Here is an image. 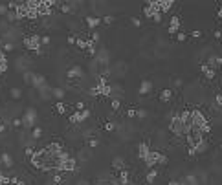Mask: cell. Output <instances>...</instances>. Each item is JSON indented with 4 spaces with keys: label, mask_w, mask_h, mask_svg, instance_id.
<instances>
[{
    "label": "cell",
    "mask_w": 222,
    "mask_h": 185,
    "mask_svg": "<svg viewBox=\"0 0 222 185\" xmlns=\"http://www.w3.org/2000/svg\"><path fill=\"white\" fill-rule=\"evenodd\" d=\"M169 130H171L173 134H176V136H187V130H185L184 123L180 121V117H178V116H174L171 119V123H169Z\"/></svg>",
    "instance_id": "obj_1"
},
{
    "label": "cell",
    "mask_w": 222,
    "mask_h": 185,
    "mask_svg": "<svg viewBox=\"0 0 222 185\" xmlns=\"http://www.w3.org/2000/svg\"><path fill=\"white\" fill-rule=\"evenodd\" d=\"M125 72H127V64L123 62V61H118V62H114L112 66H110V70H108V75H112V77H123L125 75Z\"/></svg>",
    "instance_id": "obj_2"
},
{
    "label": "cell",
    "mask_w": 222,
    "mask_h": 185,
    "mask_svg": "<svg viewBox=\"0 0 222 185\" xmlns=\"http://www.w3.org/2000/svg\"><path fill=\"white\" fill-rule=\"evenodd\" d=\"M191 116H193V127L202 128V127L207 123V117L204 116L202 110H198V108H193V110H191Z\"/></svg>",
    "instance_id": "obj_3"
},
{
    "label": "cell",
    "mask_w": 222,
    "mask_h": 185,
    "mask_svg": "<svg viewBox=\"0 0 222 185\" xmlns=\"http://www.w3.org/2000/svg\"><path fill=\"white\" fill-rule=\"evenodd\" d=\"M143 13H145V17L154 20L156 15H160V4H158V0L156 2H147V6L143 7Z\"/></svg>",
    "instance_id": "obj_4"
},
{
    "label": "cell",
    "mask_w": 222,
    "mask_h": 185,
    "mask_svg": "<svg viewBox=\"0 0 222 185\" xmlns=\"http://www.w3.org/2000/svg\"><path fill=\"white\" fill-rule=\"evenodd\" d=\"M162 156H163V154H162L160 150H151L149 154L145 156V159H143V161L147 163V167H152V165H158V163H160Z\"/></svg>",
    "instance_id": "obj_5"
},
{
    "label": "cell",
    "mask_w": 222,
    "mask_h": 185,
    "mask_svg": "<svg viewBox=\"0 0 222 185\" xmlns=\"http://www.w3.org/2000/svg\"><path fill=\"white\" fill-rule=\"evenodd\" d=\"M206 64H207L209 68H213V70H215V68L222 66V57H220V55H209V57H207V62H206Z\"/></svg>",
    "instance_id": "obj_6"
},
{
    "label": "cell",
    "mask_w": 222,
    "mask_h": 185,
    "mask_svg": "<svg viewBox=\"0 0 222 185\" xmlns=\"http://www.w3.org/2000/svg\"><path fill=\"white\" fill-rule=\"evenodd\" d=\"M35 117H37L35 110H28L22 121H24V125H26V127H33V123H35Z\"/></svg>",
    "instance_id": "obj_7"
},
{
    "label": "cell",
    "mask_w": 222,
    "mask_h": 185,
    "mask_svg": "<svg viewBox=\"0 0 222 185\" xmlns=\"http://www.w3.org/2000/svg\"><path fill=\"white\" fill-rule=\"evenodd\" d=\"M173 95H174V92H173L171 88H165V90L160 92V101H162V103H169V101L173 99Z\"/></svg>",
    "instance_id": "obj_8"
},
{
    "label": "cell",
    "mask_w": 222,
    "mask_h": 185,
    "mask_svg": "<svg viewBox=\"0 0 222 185\" xmlns=\"http://www.w3.org/2000/svg\"><path fill=\"white\" fill-rule=\"evenodd\" d=\"M29 66H31V62H29L28 57H18V59H17V68H18V70L24 72V70H28Z\"/></svg>",
    "instance_id": "obj_9"
},
{
    "label": "cell",
    "mask_w": 222,
    "mask_h": 185,
    "mask_svg": "<svg viewBox=\"0 0 222 185\" xmlns=\"http://www.w3.org/2000/svg\"><path fill=\"white\" fill-rule=\"evenodd\" d=\"M158 4H160V13L163 15V13H167L169 11V9H171L173 7V0H158Z\"/></svg>",
    "instance_id": "obj_10"
},
{
    "label": "cell",
    "mask_w": 222,
    "mask_h": 185,
    "mask_svg": "<svg viewBox=\"0 0 222 185\" xmlns=\"http://www.w3.org/2000/svg\"><path fill=\"white\" fill-rule=\"evenodd\" d=\"M110 88H112V92H110V95L112 97H116V99H119V97H123V86H119V84H110Z\"/></svg>",
    "instance_id": "obj_11"
},
{
    "label": "cell",
    "mask_w": 222,
    "mask_h": 185,
    "mask_svg": "<svg viewBox=\"0 0 222 185\" xmlns=\"http://www.w3.org/2000/svg\"><path fill=\"white\" fill-rule=\"evenodd\" d=\"M151 152V147L147 145V143H140L138 145V158H141V159H145V156Z\"/></svg>",
    "instance_id": "obj_12"
},
{
    "label": "cell",
    "mask_w": 222,
    "mask_h": 185,
    "mask_svg": "<svg viewBox=\"0 0 222 185\" xmlns=\"http://www.w3.org/2000/svg\"><path fill=\"white\" fill-rule=\"evenodd\" d=\"M178 28H180V17H173L171 24H169V33H176Z\"/></svg>",
    "instance_id": "obj_13"
},
{
    "label": "cell",
    "mask_w": 222,
    "mask_h": 185,
    "mask_svg": "<svg viewBox=\"0 0 222 185\" xmlns=\"http://www.w3.org/2000/svg\"><path fill=\"white\" fill-rule=\"evenodd\" d=\"M151 90H152V83H151V81H147V79H145V81H141L140 94H141V95H147V94H149Z\"/></svg>",
    "instance_id": "obj_14"
},
{
    "label": "cell",
    "mask_w": 222,
    "mask_h": 185,
    "mask_svg": "<svg viewBox=\"0 0 222 185\" xmlns=\"http://www.w3.org/2000/svg\"><path fill=\"white\" fill-rule=\"evenodd\" d=\"M200 70H202V73L206 75V79H215V70L209 68L207 64H202V66H200Z\"/></svg>",
    "instance_id": "obj_15"
},
{
    "label": "cell",
    "mask_w": 222,
    "mask_h": 185,
    "mask_svg": "<svg viewBox=\"0 0 222 185\" xmlns=\"http://www.w3.org/2000/svg\"><path fill=\"white\" fill-rule=\"evenodd\" d=\"M81 75H83V72H81V68H79V66H73V68L68 72V77H70V79H79Z\"/></svg>",
    "instance_id": "obj_16"
},
{
    "label": "cell",
    "mask_w": 222,
    "mask_h": 185,
    "mask_svg": "<svg viewBox=\"0 0 222 185\" xmlns=\"http://www.w3.org/2000/svg\"><path fill=\"white\" fill-rule=\"evenodd\" d=\"M207 150V141L204 139V141H200V143L193 148V152H195V154H196V152H198V154H202V152H206Z\"/></svg>",
    "instance_id": "obj_17"
},
{
    "label": "cell",
    "mask_w": 222,
    "mask_h": 185,
    "mask_svg": "<svg viewBox=\"0 0 222 185\" xmlns=\"http://www.w3.org/2000/svg\"><path fill=\"white\" fill-rule=\"evenodd\" d=\"M99 22H101V18H97V17H88V18H86V24H88L90 28H96Z\"/></svg>",
    "instance_id": "obj_18"
},
{
    "label": "cell",
    "mask_w": 222,
    "mask_h": 185,
    "mask_svg": "<svg viewBox=\"0 0 222 185\" xmlns=\"http://www.w3.org/2000/svg\"><path fill=\"white\" fill-rule=\"evenodd\" d=\"M90 156H92V150H90V148H83V150L79 152V158H81V159H84V161L90 159Z\"/></svg>",
    "instance_id": "obj_19"
},
{
    "label": "cell",
    "mask_w": 222,
    "mask_h": 185,
    "mask_svg": "<svg viewBox=\"0 0 222 185\" xmlns=\"http://www.w3.org/2000/svg\"><path fill=\"white\" fill-rule=\"evenodd\" d=\"M119 181H121L123 185L129 183V172H127V170H121V174H119Z\"/></svg>",
    "instance_id": "obj_20"
},
{
    "label": "cell",
    "mask_w": 222,
    "mask_h": 185,
    "mask_svg": "<svg viewBox=\"0 0 222 185\" xmlns=\"http://www.w3.org/2000/svg\"><path fill=\"white\" fill-rule=\"evenodd\" d=\"M114 167L116 169H123V165H125V161H123V158H114Z\"/></svg>",
    "instance_id": "obj_21"
},
{
    "label": "cell",
    "mask_w": 222,
    "mask_h": 185,
    "mask_svg": "<svg viewBox=\"0 0 222 185\" xmlns=\"http://www.w3.org/2000/svg\"><path fill=\"white\" fill-rule=\"evenodd\" d=\"M55 110H57V114H64L66 112V106L62 105V103H57V106H55Z\"/></svg>",
    "instance_id": "obj_22"
},
{
    "label": "cell",
    "mask_w": 222,
    "mask_h": 185,
    "mask_svg": "<svg viewBox=\"0 0 222 185\" xmlns=\"http://www.w3.org/2000/svg\"><path fill=\"white\" fill-rule=\"evenodd\" d=\"M136 112H138L136 108H129V110H127V117H129V119H134V117H136Z\"/></svg>",
    "instance_id": "obj_23"
},
{
    "label": "cell",
    "mask_w": 222,
    "mask_h": 185,
    "mask_svg": "<svg viewBox=\"0 0 222 185\" xmlns=\"http://www.w3.org/2000/svg\"><path fill=\"white\" fill-rule=\"evenodd\" d=\"M119 106H121L119 99H114V101H112V110H119Z\"/></svg>",
    "instance_id": "obj_24"
},
{
    "label": "cell",
    "mask_w": 222,
    "mask_h": 185,
    "mask_svg": "<svg viewBox=\"0 0 222 185\" xmlns=\"http://www.w3.org/2000/svg\"><path fill=\"white\" fill-rule=\"evenodd\" d=\"M136 117H140V119H145V117H147V112H145V110H141V108H140V110L136 112Z\"/></svg>",
    "instance_id": "obj_25"
},
{
    "label": "cell",
    "mask_w": 222,
    "mask_h": 185,
    "mask_svg": "<svg viewBox=\"0 0 222 185\" xmlns=\"http://www.w3.org/2000/svg\"><path fill=\"white\" fill-rule=\"evenodd\" d=\"M191 37H193V39H200V37H202V31H198V29L191 31Z\"/></svg>",
    "instance_id": "obj_26"
},
{
    "label": "cell",
    "mask_w": 222,
    "mask_h": 185,
    "mask_svg": "<svg viewBox=\"0 0 222 185\" xmlns=\"http://www.w3.org/2000/svg\"><path fill=\"white\" fill-rule=\"evenodd\" d=\"M154 178H156V170H152V172H149V174H147V181H149V183H151Z\"/></svg>",
    "instance_id": "obj_27"
},
{
    "label": "cell",
    "mask_w": 222,
    "mask_h": 185,
    "mask_svg": "<svg viewBox=\"0 0 222 185\" xmlns=\"http://www.w3.org/2000/svg\"><path fill=\"white\" fill-rule=\"evenodd\" d=\"M130 22H132V26H136V28H140V26H141V20H140V18H136V17L130 20Z\"/></svg>",
    "instance_id": "obj_28"
},
{
    "label": "cell",
    "mask_w": 222,
    "mask_h": 185,
    "mask_svg": "<svg viewBox=\"0 0 222 185\" xmlns=\"http://www.w3.org/2000/svg\"><path fill=\"white\" fill-rule=\"evenodd\" d=\"M53 95H55V97H62V95H64V92H62L61 88H55V90H53Z\"/></svg>",
    "instance_id": "obj_29"
},
{
    "label": "cell",
    "mask_w": 222,
    "mask_h": 185,
    "mask_svg": "<svg viewBox=\"0 0 222 185\" xmlns=\"http://www.w3.org/2000/svg\"><path fill=\"white\" fill-rule=\"evenodd\" d=\"M103 22H105V24H112V22H114V18L107 15V17H103Z\"/></svg>",
    "instance_id": "obj_30"
},
{
    "label": "cell",
    "mask_w": 222,
    "mask_h": 185,
    "mask_svg": "<svg viewBox=\"0 0 222 185\" xmlns=\"http://www.w3.org/2000/svg\"><path fill=\"white\" fill-rule=\"evenodd\" d=\"M114 128H116V125H114V123H110V121H108L107 125H105V130H108V132H110V130H114Z\"/></svg>",
    "instance_id": "obj_31"
},
{
    "label": "cell",
    "mask_w": 222,
    "mask_h": 185,
    "mask_svg": "<svg viewBox=\"0 0 222 185\" xmlns=\"http://www.w3.org/2000/svg\"><path fill=\"white\" fill-rule=\"evenodd\" d=\"M176 39H178V40L182 42V40H185V39H187V35H185V33H182V31H180V33L176 35Z\"/></svg>",
    "instance_id": "obj_32"
},
{
    "label": "cell",
    "mask_w": 222,
    "mask_h": 185,
    "mask_svg": "<svg viewBox=\"0 0 222 185\" xmlns=\"http://www.w3.org/2000/svg\"><path fill=\"white\" fill-rule=\"evenodd\" d=\"M182 84H184V83H182V79H176V81H174V86H176V88H180Z\"/></svg>",
    "instance_id": "obj_33"
},
{
    "label": "cell",
    "mask_w": 222,
    "mask_h": 185,
    "mask_svg": "<svg viewBox=\"0 0 222 185\" xmlns=\"http://www.w3.org/2000/svg\"><path fill=\"white\" fill-rule=\"evenodd\" d=\"M90 147H92V148L97 147V139H92V141H90Z\"/></svg>",
    "instance_id": "obj_34"
},
{
    "label": "cell",
    "mask_w": 222,
    "mask_h": 185,
    "mask_svg": "<svg viewBox=\"0 0 222 185\" xmlns=\"http://www.w3.org/2000/svg\"><path fill=\"white\" fill-rule=\"evenodd\" d=\"M215 39H222V31H215Z\"/></svg>",
    "instance_id": "obj_35"
},
{
    "label": "cell",
    "mask_w": 222,
    "mask_h": 185,
    "mask_svg": "<svg viewBox=\"0 0 222 185\" xmlns=\"http://www.w3.org/2000/svg\"><path fill=\"white\" fill-rule=\"evenodd\" d=\"M218 18H220V20H222V6H220V7H218Z\"/></svg>",
    "instance_id": "obj_36"
},
{
    "label": "cell",
    "mask_w": 222,
    "mask_h": 185,
    "mask_svg": "<svg viewBox=\"0 0 222 185\" xmlns=\"http://www.w3.org/2000/svg\"><path fill=\"white\" fill-rule=\"evenodd\" d=\"M169 185H178V181H171V183H169Z\"/></svg>",
    "instance_id": "obj_37"
},
{
    "label": "cell",
    "mask_w": 222,
    "mask_h": 185,
    "mask_svg": "<svg viewBox=\"0 0 222 185\" xmlns=\"http://www.w3.org/2000/svg\"><path fill=\"white\" fill-rule=\"evenodd\" d=\"M127 185H134V183H127Z\"/></svg>",
    "instance_id": "obj_38"
}]
</instances>
